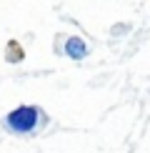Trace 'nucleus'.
Wrapping results in <instances>:
<instances>
[{
  "label": "nucleus",
  "instance_id": "f03ea898",
  "mask_svg": "<svg viewBox=\"0 0 150 153\" xmlns=\"http://www.w3.org/2000/svg\"><path fill=\"white\" fill-rule=\"evenodd\" d=\"M65 55L70 60H85L88 55H90V45H88L80 35H70L65 40Z\"/></svg>",
  "mask_w": 150,
  "mask_h": 153
},
{
  "label": "nucleus",
  "instance_id": "f257e3e1",
  "mask_svg": "<svg viewBox=\"0 0 150 153\" xmlns=\"http://www.w3.org/2000/svg\"><path fill=\"white\" fill-rule=\"evenodd\" d=\"M40 123V111L35 105H18L5 116V128L10 133L25 136V133H33Z\"/></svg>",
  "mask_w": 150,
  "mask_h": 153
}]
</instances>
